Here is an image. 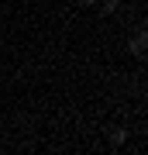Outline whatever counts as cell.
Listing matches in <instances>:
<instances>
[{
  "label": "cell",
  "mask_w": 148,
  "mask_h": 155,
  "mask_svg": "<svg viewBox=\"0 0 148 155\" xmlns=\"http://www.w3.org/2000/svg\"><path fill=\"white\" fill-rule=\"evenodd\" d=\"M145 45H148V35H145V31H138V35H134V38H131V52H134V55H138V59H141V55H145Z\"/></svg>",
  "instance_id": "cell-1"
},
{
  "label": "cell",
  "mask_w": 148,
  "mask_h": 155,
  "mask_svg": "<svg viewBox=\"0 0 148 155\" xmlns=\"http://www.w3.org/2000/svg\"><path fill=\"white\" fill-rule=\"evenodd\" d=\"M124 141H127V131L124 127H114V131H110V145L117 148V145H124Z\"/></svg>",
  "instance_id": "cell-2"
},
{
  "label": "cell",
  "mask_w": 148,
  "mask_h": 155,
  "mask_svg": "<svg viewBox=\"0 0 148 155\" xmlns=\"http://www.w3.org/2000/svg\"><path fill=\"white\" fill-rule=\"evenodd\" d=\"M83 4H86V7H93V4H97V0H83Z\"/></svg>",
  "instance_id": "cell-4"
},
{
  "label": "cell",
  "mask_w": 148,
  "mask_h": 155,
  "mask_svg": "<svg viewBox=\"0 0 148 155\" xmlns=\"http://www.w3.org/2000/svg\"><path fill=\"white\" fill-rule=\"evenodd\" d=\"M117 4H121V0H104V7H100V14H114V11H117Z\"/></svg>",
  "instance_id": "cell-3"
}]
</instances>
